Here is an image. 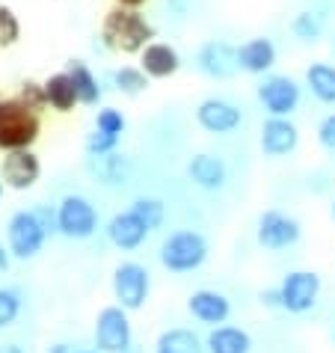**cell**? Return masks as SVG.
Returning <instances> with one entry per match:
<instances>
[{
  "label": "cell",
  "instance_id": "7a4b0ae2",
  "mask_svg": "<svg viewBox=\"0 0 335 353\" xmlns=\"http://www.w3.org/2000/svg\"><path fill=\"white\" fill-rule=\"evenodd\" d=\"M42 122L39 113L30 110L21 98H0V152H18V149H33L39 140Z\"/></svg>",
  "mask_w": 335,
  "mask_h": 353
},
{
  "label": "cell",
  "instance_id": "e575fe53",
  "mask_svg": "<svg viewBox=\"0 0 335 353\" xmlns=\"http://www.w3.org/2000/svg\"><path fill=\"white\" fill-rule=\"evenodd\" d=\"M318 143L327 152H335V113H329V116H323V119H321V125H318Z\"/></svg>",
  "mask_w": 335,
  "mask_h": 353
},
{
  "label": "cell",
  "instance_id": "2e32d148",
  "mask_svg": "<svg viewBox=\"0 0 335 353\" xmlns=\"http://www.w3.org/2000/svg\"><path fill=\"white\" fill-rule=\"evenodd\" d=\"M276 57H279V51H276L270 36H252L238 45V68L243 74H252V77L270 74L276 65Z\"/></svg>",
  "mask_w": 335,
  "mask_h": 353
},
{
  "label": "cell",
  "instance_id": "f6af8a7d",
  "mask_svg": "<svg viewBox=\"0 0 335 353\" xmlns=\"http://www.w3.org/2000/svg\"><path fill=\"white\" fill-rule=\"evenodd\" d=\"M329 339H332V341H335V327H332V330H329Z\"/></svg>",
  "mask_w": 335,
  "mask_h": 353
},
{
  "label": "cell",
  "instance_id": "d590c367",
  "mask_svg": "<svg viewBox=\"0 0 335 353\" xmlns=\"http://www.w3.org/2000/svg\"><path fill=\"white\" fill-rule=\"evenodd\" d=\"M258 300H261V306H264V309H282V294H279V288L261 291V294H258Z\"/></svg>",
  "mask_w": 335,
  "mask_h": 353
},
{
  "label": "cell",
  "instance_id": "8d00e7d4",
  "mask_svg": "<svg viewBox=\"0 0 335 353\" xmlns=\"http://www.w3.org/2000/svg\"><path fill=\"white\" fill-rule=\"evenodd\" d=\"M166 6H170V9H172V12L179 15V18H184V15L193 9V0H166Z\"/></svg>",
  "mask_w": 335,
  "mask_h": 353
},
{
  "label": "cell",
  "instance_id": "7dc6e473",
  "mask_svg": "<svg viewBox=\"0 0 335 353\" xmlns=\"http://www.w3.org/2000/svg\"><path fill=\"white\" fill-rule=\"evenodd\" d=\"M332 54H335V39H332Z\"/></svg>",
  "mask_w": 335,
  "mask_h": 353
},
{
  "label": "cell",
  "instance_id": "7c38bea8",
  "mask_svg": "<svg viewBox=\"0 0 335 353\" xmlns=\"http://www.w3.org/2000/svg\"><path fill=\"white\" fill-rule=\"evenodd\" d=\"M258 145H261L264 158H273V161L288 158L300 145V128L291 122V116H267L261 125Z\"/></svg>",
  "mask_w": 335,
  "mask_h": 353
},
{
  "label": "cell",
  "instance_id": "ba28073f",
  "mask_svg": "<svg viewBox=\"0 0 335 353\" xmlns=\"http://www.w3.org/2000/svg\"><path fill=\"white\" fill-rule=\"evenodd\" d=\"M57 223L60 234L72 241H86L98 232V208L81 193H68L57 205Z\"/></svg>",
  "mask_w": 335,
  "mask_h": 353
},
{
  "label": "cell",
  "instance_id": "8992f818",
  "mask_svg": "<svg viewBox=\"0 0 335 353\" xmlns=\"http://www.w3.org/2000/svg\"><path fill=\"white\" fill-rule=\"evenodd\" d=\"M48 232L42 229V223L36 220V214L30 208L15 211L6 223V247L12 252V259L18 261H30L45 250Z\"/></svg>",
  "mask_w": 335,
  "mask_h": 353
},
{
  "label": "cell",
  "instance_id": "1f68e13d",
  "mask_svg": "<svg viewBox=\"0 0 335 353\" xmlns=\"http://www.w3.org/2000/svg\"><path fill=\"white\" fill-rule=\"evenodd\" d=\"M119 140L122 137H116V134H107V131H92V134H86V154L90 158H98V154H110L119 149Z\"/></svg>",
  "mask_w": 335,
  "mask_h": 353
},
{
  "label": "cell",
  "instance_id": "5b68a950",
  "mask_svg": "<svg viewBox=\"0 0 335 353\" xmlns=\"http://www.w3.org/2000/svg\"><path fill=\"white\" fill-rule=\"evenodd\" d=\"M255 95H258V101H261L267 116H294L300 110V101H303V86H300L297 77L270 72L258 81Z\"/></svg>",
  "mask_w": 335,
  "mask_h": 353
},
{
  "label": "cell",
  "instance_id": "ee69618b",
  "mask_svg": "<svg viewBox=\"0 0 335 353\" xmlns=\"http://www.w3.org/2000/svg\"><path fill=\"white\" fill-rule=\"evenodd\" d=\"M125 353H140V350H136V347H128V350H125Z\"/></svg>",
  "mask_w": 335,
  "mask_h": 353
},
{
  "label": "cell",
  "instance_id": "5bb4252c",
  "mask_svg": "<svg viewBox=\"0 0 335 353\" xmlns=\"http://www.w3.org/2000/svg\"><path fill=\"white\" fill-rule=\"evenodd\" d=\"M42 175V161L36 158L33 149H18V152H6L0 161V179L9 190H30Z\"/></svg>",
  "mask_w": 335,
  "mask_h": 353
},
{
  "label": "cell",
  "instance_id": "f546056e",
  "mask_svg": "<svg viewBox=\"0 0 335 353\" xmlns=\"http://www.w3.org/2000/svg\"><path fill=\"white\" fill-rule=\"evenodd\" d=\"M21 306H24V300L15 288H0V330L12 327L18 315H21Z\"/></svg>",
  "mask_w": 335,
  "mask_h": 353
},
{
  "label": "cell",
  "instance_id": "9a60e30c",
  "mask_svg": "<svg viewBox=\"0 0 335 353\" xmlns=\"http://www.w3.org/2000/svg\"><path fill=\"white\" fill-rule=\"evenodd\" d=\"M187 312H190L193 321L205 323V327H220L232 315V300L223 291L199 288L187 297Z\"/></svg>",
  "mask_w": 335,
  "mask_h": 353
},
{
  "label": "cell",
  "instance_id": "7402d4cb",
  "mask_svg": "<svg viewBox=\"0 0 335 353\" xmlns=\"http://www.w3.org/2000/svg\"><path fill=\"white\" fill-rule=\"evenodd\" d=\"M305 90H309L321 104H329L335 107V65L332 63H312L305 68Z\"/></svg>",
  "mask_w": 335,
  "mask_h": 353
},
{
  "label": "cell",
  "instance_id": "9c48e42d",
  "mask_svg": "<svg viewBox=\"0 0 335 353\" xmlns=\"http://www.w3.org/2000/svg\"><path fill=\"white\" fill-rule=\"evenodd\" d=\"M323 279L314 270H291L285 273V279L279 282V294H282V312L288 315H305L318 306Z\"/></svg>",
  "mask_w": 335,
  "mask_h": 353
},
{
  "label": "cell",
  "instance_id": "f1b7e54d",
  "mask_svg": "<svg viewBox=\"0 0 335 353\" xmlns=\"http://www.w3.org/2000/svg\"><path fill=\"white\" fill-rule=\"evenodd\" d=\"M21 39V21H18L15 9L0 3V48H12Z\"/></svg>",
  "mask_w": 335,
  "mask_h": 353
},
{
  "label": "cell",
  "instance_id": "7bdbcfd3",
  "mask_svg": "<svg viewBox=\"0 0 335 353\" xmlns=\"http://www.w3.org/2000/svg\"><path fill=\"white\" fill-rule=\"evenodd\" d=\"M74 353H101V350H74Z\"/></svg>",
  "mask_w": 335,
  "mask_h": 353
},
{
  "label": "cell",
  "instance_id": "83f0119b",
  "mask_svg": "<svg viewBox=\"0 0 335 353\" xmlns=\"http://www.w3.org/2000/svg\"><path fill=\"white\" fill-rule=\"evenodd\" d=\"M131 211L140 217L149 229H161V225L166 223V202L157 199V196H140V199L131 202Z\"/></svg>",
  "mask_w": 335,
  "mask_h": 353
},
{
  "label": "cell",
  "instance_id": "f35d334b",
  "mask_svg": "<svg viewBox=\"0 0 335 353\" xmlns=\"http://www.w3.org/2000/svg\"><path fill=\"white\" fill-rule=\"evenodd\" d=\"M116 6H128V9H143L149 0H113Z\"/></svg>",
  "mask_w": 335,
  "mask_h": 353
},
{
  "label": "cell",
  "instance_id": "ab89813d",
  "mask_svg": "<svg viewBox=\"0 0 335 353\" xmlns=\"http://www.w3.org/2000/svg\"><path fill=\"white\" fill-rule=\"evenodd\" d=\"M48 353H74V347H72V345H65V341H57V345L48 347Z\"/></svg>",
  "mask_w": 335,
  "mask_h": 353
},
{
  "label": "cell",
  "instance_id": "ffe728a7",
  "mask_svg": "<svg viewBox=\"0 0 335 353\" xmlns=\"http://www.w3.org/2000/svg\"><path fill=\"white\" fill-rule=\"evenodd\" d=\"M205 350L208 353H252V336L243 327L220 323V327H211L208 339H205Z\"/></svg>",
  "mask_w": 335,
  "mask_h": 353
},
{
  "label": "cell",
  "instance_id": "4fadbf2b",
  "mask_svg": "<svg viewBox=\"0 0 335 353\" xmlns=\"http://www.w3.org/2000/svg\"><path fill=\"white\" fill-rule=\"evenodd\" d=\"M196 122H199L202 131L223 137V134H232V131L241 128L243 113H241L238 104L229 101V98L211 95V98H205V101H199V107H196Z\"/></svg>",
  "mask_w": 335,
  "mask_h": 353
},
{
  "label": "cell",
  "instance_id": "3957f363",
  "mask_svg": "<svg viewBox=\"0 0 335 353\" xmlns=\"http://www.w3.org/2000/svg\"><path fill=\"white\" fill-rule=\"evenodd\" d=\"M208 238L196 229H179L161 243V264L170 273H193L208 261Z\"/></svg>",
  "mask_w": 335,
  "mask_h": 353
},
{
  "label": "cell",
  "instance_id": "4316f807",
  "mask_svg": "<svg viewBox=\"0 0 335 353\" xmlns=\"http://www.w3.org/2000/svg\"><path fill=\"white\" fill-rule=\"evenodd\" d=\"M291 33H294V39H300V42L314 45L323 36V18L314 12V9H303V12L294 15Z\"/></svg>",
  "mask_w": 335,
  "mask_h": 353
},
{
  "label": "cell",
  "instance_id": "30bf717a",
  "mask_svg": "<svg viewBox=\"0 0 335 353\" xmlns=\"http://www.w3.org/2000/svg\"><path fill=\"white\" fill-rule=\"evenodd\" d=\"M303 238V225L297 217L285 214L279 208H267L258 214V223H255V241L261 243L264 250L270 252H282L294 247Z\"/></svg>",
  "mask_w": 335,
  "mask_h": 353
},
{
  "label": "cell",
  "instance_id": "bcb514c9",
  "mask_svg": "<svg viewBox=\"0 0 335 353\" xmlns=\"http://www.w3.org/2000/svg\"><path fill=\"white\" fill-rule=\"evenodd\" d=\"M329 214H332V220H335V199H332V211Z\"/></svg>",
  "mask_w": 335,
  "mask_h": 353
},
{
  "label": "cell",
  "instance_id": "e0dca14e",
  "mask_svg": "<svg viewBox=\"0 0 335 353\" xmlns=\"http://www.w3.org/2000/svg\"><path fill=\"white\" fill-rule=\"evenodd\" d=\"M104 234H107V241H110L116 250L131 252V250H140L143 247L145 238L152 234V229L140 217H136L131 208H128L122 214H116V217H110V223L104 225Z\"/></svg>",
  "mask_w": 335,
  "mask_h": 353
},
{
  "label": "cell",
  "instance_id": "44dd1931",
  "mask_svg": "<svg viewBox=\"0 0 335 353\" xmlns=\"http://www.w3.org/2000/svg\"><path fill=\"white\" fill-rule=\"evenodd\" d=\"M45 92H48V107H54L57 113H72L81 98H77V86H74V77L65 72H54L45 77Z\"/></svg>",
  "mask_w": 335,
  "mask_h": 353
},
{
  "label": "cell",
  "instance_id": "4dcf8cb0",
  "mask_svg": "<svg viewBox=\"0 0 335 353\" xmlns=\"http://www.w3.org/2000/svg\"><path fill=\"white\" fill-rule=\"evenodd\" d=\"M95 128L122 137L125 128H128V119H125V113L119 110V107H98V113H95Z\"/></svg>",
  "mask_w": 335,
  "mask_h": 353
},
{
  "label": "cell",
  "instance_id": "cb8c5ba5",
  "mask_svg": "<svg viewBox=\"0 0 335 353\" xmlns=\"http://www.w3.org/2000/svg\"><path fill=\"white\" fill-rule=\"evenodd\" d=\"M154 353H205V341L187 327L163 330L154 341Z\"/></svg>",
  "mask_w": 335,
  "mask_h": 353
},
{
  "label": "cell",
  "instance_id": "277c9868",
  "mask_svg": "<svg viewBox=\"0 0 335 353\" xmlns=\"http://www.w3.org/2000/svg\"><path fill=\"white\" fill-rule=\"evenodd\" d=\"M110 288L122 309L140 312L149 303V294H152V273L140 261H122V264H116V270L110 276Z\"/></svg>",
  "mask_w": 335,
  "mask_h": 353
},
{
  "label": "cell",
  "instance_id": "60d3db41",
  "mask_svg": "<svg viewBox=\"0 0 335 353\" xmlns=\"http://www.w3.org/2000/svg\"><path fill=\"white\" fill-rule=\"evenodd\" d=\"M0 353H24V347H18L15 341H9V345H0Z\"/></svg>",
  "mask_w": 335,
  "mask_h": 353
},
{
  "label": "cell",
  "instance_id": "52a82bcc",
  "mask_svg": "<svg viewBox=\"0 0 335 353\" xmlns=\"http://www.w3.org/2000/svg\"><path fill=\"white\" fill-rule=\"evenodd\" d=\"M131 312L122 309L119 303L104 306L95 315V347L101 353H125L134 347V327H131Z\"/></svg>",
  "mask_w": 335,
  "mask_h": 353
},
{
  "label": "cell",
  "instance_id": "d4e9b609",
  "mask_svg": "<svg viewBox=\"0 0 335 353\" xmlns=\"http://www.w3.org/2000/svg\"><path fill=\"white\" fill-rule=\"evenodd\" d=\"M90 172L101 184H125L128 175H131V161L119 152L98 154V158H90Z\"/></svg>",
  "mask_w": 335,
  "mask_h": 353
},
{
  "label": "cell",
  "instance_id": "484cf974",
  "mask_svg": "<svg viewBox=\"0 0 335 353\" xmlns=\"http://www.w3.org/2000/svg\"><path fill=\"white\" fill-rule=\"evenodd\" d=\"M149 81L152 77L143 72L140 65H119L113 72V86H116V92H122V95H140L149 90Z\"/></svg>",
  "mask_w": 335,
  "mask_h": 353
},
{
  "label": "cell",
  "instance_id": "8fae6325",
  "mask_svg": "<svg viewBox=\"0 0 335 353\" xmlns=\"http://www.w3.org/2000/svg\"><path fill=\"white\" fill-rule=\"evenodd\" d=\"M196 68L211 81H229L241 72L238 68V45L225 39H208L196 51Z\"/></svg>",
  "mask_w": 335,
  "mask_h": 353
},
{
  "label": "cell",
  "instance_id": "ac0fdd59",
  "mask_svg": "<svg viewBox=\"0 0 335 353\" xmlns=\"http://www.w3.org/2000/svg\"><path fill=\"white\" fill-rule=\"evenodd\" d=\"M140 68L152 81H166L181 72V54L179 48H172L170 42H149L140 51Z\"/></svg>",
  "mask_w": 335,
  "mask_h": 353
},
{
  "label": "cell",
  "instance_id": "603a6c76",
  "mask_svg": "<svg viewBox=\"0 0 335 353\" xmlns=\"http://www.w3.org/2000/svg\"><path fill=\"white\" fill-rule=\"evenodd\" d=\"M65 72L74 77V86H77V98H81L83 107H98L104 98V90L101 83H98V77L90 65H86L83 60H68L65 63Z\"/></svg>",
  "mask_w": 335,
  "mask_h": 353
},
{
  "label": "cell",
  "instance_id": "d6a6232c",
  "mask_svg": "<svg viewBox=\"0 0 335 353\" xmlns=\"http://www.w3.org/2000/svg\"><path fill=\"white\" fill-rule=\"evenodd\" d=\"M18 98H21V101L30 107V110H45L48 107V92H45V81H30V77H27V81L18 86Z\"/></svg>",
  "mask_w": 335,
  "mask_h": 353
},
{
  "label": "cell",
  "instance_id": "d6986e66",
  "mask_svg": "<svg viewBox=\"0 0 335 353\" xmlns=\"http://www.w3.org/2000/svg\"><path fill=\"white\" fill-rule=\"evenodd\" d=\"M187 179H190L199 190L216 193V190L225 188V181H229V170H225L223 158H216L211 152H199L187 161Z\"/></svg>",
  "mask_w": 335,
  "mask_h": 353
},
{
  "label": "cell",
  "instance_id": "b9f144b4",
  "mask_svg": "<svg viewBox=\"0 0 335 353\" xmlns=\"http://www.w3.org/2000/svg\"><path fill=\"white\" fill-rule=\"evenodd\" d=\"M3 190H6V184H3V179H0V199H3Z\"/></svg>",
  "mask_w": 335,
  "mask_h": 353
},
{
  "label": "cell",
  "instance_id": "836d02e7",
  "mask_svg": "<svg viewBox=\"0 0 335 353\" xmlns=\"http://www.w3.org/2000/svg\"><path fill=\"white\" fill-rule=\"evenodd\" d=\"M33 214H36V220L42 223V229L48 232V238H51V234H60V223H57V208H51V205H33L30 208Z\"/></svg>",
  "mask_w": 335,
  "mask_h": 353
},
{
  "label": "cell",
  "instance_id": "6da1fadb",
  "mask_svg": "<svg viewBox=\"0 0 335 353\" xmlns=\"http://www.w3.org/2000/svg\"><path fill=\"white\" fill-rule=\"evenodd\" d=\"M98 42L113 54H136L149 42H154V24L145 18L140 9L128 6H110L101 18V30H98Z\"/></svg>",
  "mask_w": 335,
  "mask_h": 353
},
{
  "label": "cell",
  "instance_id": "74e56055",
  "mask_svg": "<svg viewBox=\"0 0 335 353\" xmlns=\"http://www.w3.org/2000/svg\"><path fill=\"white\" fill-rule=\"evenodd\" d=\"M9 264H12V252H9V247L0 243V270H9Z\"/></svg>",
  "mask_w": 335,
  "mask_h": 353
}]
</instances>
